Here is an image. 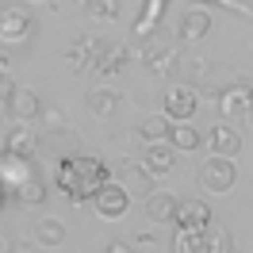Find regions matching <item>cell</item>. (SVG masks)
Masks as SVG:
<instances>
[{"instance_id":"4","label":"cell","mask_w":253,"mask_h":253,"mask_svg":"<svg viewBox=\"0 0 253 253\" xmlns=\"http://www.w3.org/2000/svg\"><path fill=\"white\" fill-rule=\"evenodd\" d=\"M92 207H96V215H100V219H123V215H126V207H130V196H126L123 184L108 180L104 188L96 192Z\"/></svg>"},{"instance_id":"8","label":"cell","mask_w":253,"mask_h":253,"mask_svg":"<svg viewBox=\"0 0 253 253\" xmlns=\"http://www.w3.org/2000/svg\"><path fill=\"white\" fill-rule=\"evenodd\" d=\"M31 158H16V154H0V184L16 196L27 180H31Z\"/></svg>"},{"instance_id":"9","label":"cell","mask_w":253,"mask_h":253,"mask_svg":"<svg viewBox=\"0 0 253 253\" xmlns=\"http://www.w3.org/2000/svg\"><path fill=\"white\" fill-rule=\"evenodd\" d=\"M207 222H211V207L207 204H200V200H180L176 219H173L176 230H192V226H207Z\"/></svg>"},{"instance_id":"15","label":"cell","mask_w":253,"mask_h":253,"mask_svg":"<svg viewBox=\"0 0 253 253\" xmlns=\"http://www.w3.org/2000/svg\"><path fill=\"white\" fill-rule=\"evenodd\" d=\"M4 146H8V154H16V158H31L35 150H39V138H35L27 126H16V130L4 134Z\"/></svg>"},{"instance_id":"6","label":"cell","mask_w":253,"mask_h":253,"mask_svg":"<svg viewBox=\"0 0 253 253\" xmlns=\"http://www.w3.org/2000/svg\"><path fill=\"white\" fill-rule=\"evenodd\" d=\"M196 104H200V96H196V88H188V84L165 88V115H169L173 123L192 119V115H196Z\"/></svg>"},{"instance_id":"10","label":"cell","mask_w":253,"mask_h":253,"mask_svg":"<svg viewBox=\"0 0 253 253\" xmlns=\"http://www.w3.org/2000/svg\"><path fill=\"white\" fill-rule=\"evenodd\" d=\"M176 207H180V200L173 192H146V215L154 222H173Z\"/></svg>"},{"instance_id":"16","label":"cell","mask_w":253,"mask_h":253,"mask_svg":"<svg viewBox=\"0 0 253 253\" xmlns=\"http://www.w3.org/2000/svg\"><path fill=\"white\" fill-rule=\"evenodd\" d=\"M35 242H39V246H50V250L62 246L65 242V222L62 219H39L35 222Z\"/></svg>"},{"instance_id":"18","label":"cell","mask_w":253,"mask_h":253,"mask_svg":"<svg viewBox=\"0 0 253 253\" xmlns=\"http://www.w3.org/2000/svg\"><path fill=\"white\" fill-rule=\"evenodd\" d=\"M88 108H92L96 119H111V111H115V92H111V88H92V92H88Z\"/></svg>"},{"instance_id":"20","label":"cell","mask_w":253,"mask_h":253,"mask_svg":"<svg viewBox=\"0 0 253 253\" xmlns=\"http://www.w3.org/2000/svg\"><path fill=\"white\" fill-rule=\"evenodd\" d=\"M42 196H46V184H42L39 176H31V180H27V184H23V188L16 192V200H19L23 207H35V204H42Z\"/></svg>"},{"instance_id":"22","label":"cell","mask_w":253,"mask_h":253,"mask_svg":"<svg viewBox=\"0 0 253 253\" xmlns=\"http://www.w3.org/2000/svg\"><path fill=\"white\" fill-rule=\"evenodd\" d=\"M108 253H134V246H126V242H111Z\"/></svg>"},{"instance_id":"26","label":"cell","mask_w":253,"mask_h":253,"mask_svg":"<svg viewBox=\"0 0 253 253\" xmlns=\"http://www.w3.org/2000/svg\"><path fill=\"white\" fill-rule=\"evenodd\" d=\"M81 4H88V0H81Z\"/></svg>"},{"instance_id":"1","label":"cell","mask_w":253,"mask_h":253,"mask_svg":"<svg viewBox=\"0 0 253 253\" xmlns=\"http://www.w3.org/2000/svg\"><path fill=\"white\" fill-rule=\"evenodd\" d=\"M108 184V169L100 158H65L58 169V188L81 204V200H96V192Z\"/></svg>"},{"instance_id":"19","label":"cell","mask_w":253,"mask_h":253,"mask_svg":"<svg viewBox=\"0 0 253 253\" xmlns=\"http://www.w3.org/2000/svg\"><path fill=\"white\" fill-rule=\"evenodd\" d=\"M200 142H204L200 130H192L188 123H176L173 126V150H184V154H188V150H196Z\"/></svg>"},{"instance_id":"11","label":"cell","mask_w":253,"mask_h":253,"mask_svg":"<svg viewBox=\"0 0 253 253\" xmlns=\"http://www.w3.org/2000/svg\"><path fill=\"white\" fill-rule=\"evenodd\" d=\"M207 146H211V154H219V158H238L242 138H238L226 123H219V126H211V130H207Z\"/></svg>"},{"instance_id":"17","label":"cell","mask_w":253,"mask_h":253,"mask_svg":"<svg viewBox=\"0 0 253 253\" xmlns=\"http://www.w3.org/2000/svg\"><path fill=\"white\" fill-rule=\"evenodd\" d=\"M207 31H211V16H207V12H200V8H196V12H188V16H184V23H180V39H184V42H200Z\"/></svg>"},{"instance_id":"27","label":"cell","mask_w":253,"mask_h":253,"mask_svg":"<svg viewBox=\"0 0 253 253\" xmlns=\"http://www.w3.org/2000/svg\"><path fill=\"white\" fill-rule=\"evenodd\" d=\"M35 4H39V0H35Z\"/></svg>"},{"instance_id":"7","label":"cell","mask_w":253,"mask_h":253,"mask_svg":"<svg viewBox=\"0 0 253 253\" xmlns=\"http://www.w3.org/2000/svg\"><path fill=\"white\" fill-rule=\"evenodd\" d=\"M31 35V16L12 4V8H0V42H8V46H16Z\"/></svg>"},{"instance_id":"12","label":"cell","mask_w":253,"mask_h":253,"mask_svg":"<svg viewBox=\"0 0 253 253\" xmlns=\"http://www.w3.org/2000/svg\"><path fill=\"white\" fill-rule=\"evenodd\" d=\"M8 108H12V115H19V123L23 119H35L39 111H42V100H39V92H31V88H12V96H8Z\"/></svg>"},{"instance_id":"13","label":"cell","mask_w":253,"mask_h":253,"mask_svg":"<svg viewBox=\"0 0 253 253\" xmlns=\"http://www.w3.org/2000/svg\"><path fill=\"white\" fill-rule=\"evenodd\" d=\"M173 119L161 111V115H150V119H142V126H138V134H142L146 142H173Z\"/></svg>"},{"instance_id":"25","label":"cell","mask_w":253,"mask_h":253,"mask_svg":"<svg viewBox=\"0 0 253 253\" xmlns=\"http://www.w3.org/2000/svg\"><path fill=\"white\" fill-rule=\"evenodd\" d=\"M4 192H8V188H4V184H0V207H4Z\"/></svg>"},{"instance_id":"14","label":"cell","mask_w":253,"mask_h":253,"mask_svg":"<svg viewBox=\"0 0 253 253\" xmlns=\"http://www.w3.org/2000/svg\"><path fill=\"white\" fill-rule=\"evenodd\" d=\"M146 169L154 176L173 173V146L169 142H150V150H146Z\"/></svg>"},{"instance_id":"3","label":"cell","mask_w":253,"mask_h":253,"mask_svg":"<svg viewBox=\"0 0 253 253\" xmlns=\"http://www.w3.org/2000/svg\"><path fill=\"white\" fill-rule=\"evenodd\" d=\"M234 158H219V154H211V158L200 165V184H204L207 192H215V196H222V192L234 188Z\"/></svg>"},{"instance_id":"24","label":"cell","mask_w":253,"mask_h":253,"mask_svg":"<svg viewBox=\"0 0 253 253\" xmlns=\"http://www.w3.org/2000/svg\"><path fill=\"white\" fill-rule=\"evenodd\" d=\"M8 111H12V108H8V100H4V96H0V123H4V119H8Z\"/></svg>"},{"instance_id":"21","label":"cell","mask_w":253,"mask_h":253,"mask_svg":"<svg viewBox=\"0 0 253 253\" xmlns=\"http://www.w3.org/2000/svg\"><path fill=\"white\" fill-rule=\"evenodd\" d=\"M84 12H88L92 19H115L119 0H88V4H84Z\"/></svg>"},{"instance_id":"2","label":"cell","mask_w":253,"mask_h":253,"mask_svg":"<svg viewBox=\"0 0 253 253\" xmlns=\"http://www.w3.org/2000/svg\"><path fill=\"white\" fill-rule=\"evenodd\" d=\"M173 253H230V234L219 222L207 226H192L173 238Z\"/></svg>"},{"instance_id":"23","label":"cell","mask_w":253,"mask_h":253,"mask_svg":"<svg viewBox=\"0 0 253 253\" xmlns=\"http://www.w3.org/2000/svg\"><path fill=\"white\" fill-rule=\"evenodd\" d=\"M12 250H16V246H12V238L0 234V253H12Z\"/></svg>"},{"instance_id":"5","label":"cell","mask_w":253,"mask_h":253,"mask_svg":"<svg viewBox=\"0 0 253 253\" xmlns=\"http://www.w3.org/2000/svg\"><path fill=\"white\" fill-rule=\"evenodd\" d=\"M219 111L226 115V119L250 115V111H253V84H250V81H234L230 88H222V92H219Z\"/></svg>"}]
</instances>
